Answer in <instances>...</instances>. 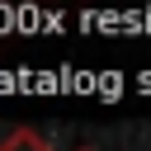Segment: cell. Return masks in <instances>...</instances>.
<instances>
[{
	"mask_svg": "<svg viewBox=\"0 0 151 151\" xmlns=\"http://www.w3.org/2000/svg\"><path fill=\"white\" fill-rule=\"evenodd\" d=\"M0 151H52V146H47L33 127H14V132L0 142Z\"/></svg>",
	"mask_w": 151,
	"mask_h": 151,
	"instance_id": "obj_1",
	"label": "cell"
}]
</instances>
